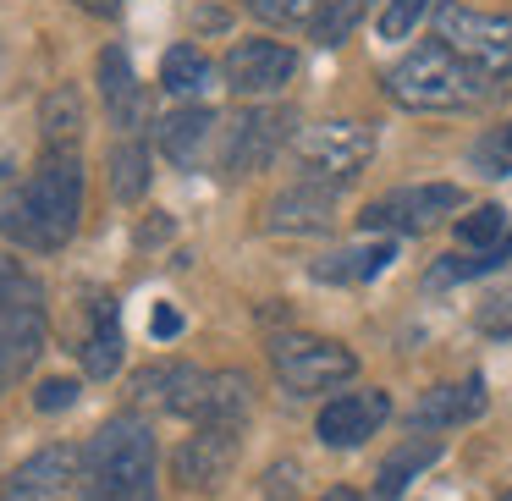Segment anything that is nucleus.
<instances>
[{
  "label": "nucleus",
  "mask_w": 512,
  "mask_h": 501,
  "mask_svg": "<svg viewBox=\"0 0 512 501\" xmlns=\"http://www.w3.org/2000/svg\"><path fill=\"white\" fill-rule=\"evenodd\" d=\"M78 446L56 441L45 446V452H34L28 463H17L12 474H6V485H0V501H61L72 490V479H78Z\"/></svg>",
  "instance_id": "ddd939ff"
},
{
  "label": "nucleus",
  "mask_w": 512,
  "mask_h": 501,
  "mask_svg": "<svg viewBox=\"0 0 512 501\" xmlns=\"http://www.w3.org/2000/svg\"><path fill=\"white\" fill-rule=\"evenodd\" d=\"M430 463H441V441L435 435H408L402 446H391L386 463H380V479H375V501H397L413 479H424Z\"/></svg>",
  "instance_id": "aec40b11"
},
{
  "label": "nucleus",
  "mask_w": 512,
  "mask_h": 501,
  "mask_svg": "<svg viewBox=\"0 0 512 501\" xmlns=\"http://www.w3.org/2000/svg\"><path fill=\"white\" fill-rule=\"evenodd\" d=\"M72 6H83V12H94V17H116L127 0H72Z\"/></svg>",
  "instance_id": "c9c22d12"
},
{
  "label": "nucleus",
  "mask_w": 512,
  "mask_h": 501,
  "mask_svg": "<svg viewBox=\"0 0 512 501\" xmlns=\"http://www.w3.org/2000/svg\"><path fill=\"white\" fill-rule=\"evenodd\" d=\"M221 72L237 100H270V94H281L298 78V56L287 45H276V39H243V45H232Z\"/></svg>",
  "instance_id": "9d476101"
},
{
  "label": "nucleus",
  "mask_w": 512,
  "mask_h": 501,
  "mask_svg": "<svg viewBox=\"0 0 512 501\" xmlns=\"http://www.w3.org/2000/svg\"><path fill=\"white\" fill-rule=\"evenodd\" d=\"M369 12V0H325L320 6V17H314V39H320V45H342L347 34H353L358 28V17Z\"/></svg>",
  "instance_id": "cd10ccee"
},
{
  "label": "nucleus",
  "mask_w": 512,
  "mask_h": 501,
  "mask_svg": "<svg viewBox=\"0 0 512 501\" xmlns=\"http://www.w3.org/2000/svg\"><path fill=\"white\" fill-rule=\"evenodd\" d=\"M204 391H210V375L182 364V358H166V364H149L133 375L138 408H160V413H177V419H193V424L204 413Z\"/></svg>",
  "instance_id": "9b49d317"
},
{
  "label": "nucleus",
  "mask_w": 512,
  "mask_h": 501,
  "mask_svg": "<svg viewBox=\"0 0 512 501\" xmlns=\"http://www.w3.org/2000/svg\"><path fill=\"white\" fill-rule=\"evenodd\" d=\"M336 226V188L325 182H292L265 204V232L276 237H309V232H331Z\"/></svg>",
  "instance_id": "4468645a"
},
{
  "label": "nucleus",
  "mask_w": 512,
  "mask_h": 501,
  "mask_svg": "<svg viewBox=\"0 0 512 501\" xmlns=\"http://www.w3.org/2000/svg\"><path fill=\"white\" fill-rule=\"evenodd\" d=\"M292 127L298 122H292L287 105H254V111H243L226 127V144H221L226 177H254V171H265L292 144Z\"/></svg>",
  "instance_id": "1a4fd4ad"
},
{
  "label": "nucleus",
  "mask_w": 512,
  "mask_h": 501,
  "mask_svg": "<svg viewBox=\"0 0 512 501\" xmlns=\"http://www.w3.org/2000/svg\"><path fill=\"white\" fill-rule=\"evenodd\" d=\"M237 468V430L221 424H199L171 457V474L182 490H221V479Z\"/></svg>",
  "instance_id": "f8f14e48"
},
{
  "label": "nucleus",
  "mask_w": 512,
  "mask_h": 501,
  "mask_svg": "<svg viewBox=\"0 0 512 501\" xmlns=\"http://www.w3.org/2000/svg\"><path fill=\"white\" fill-rule=\"evenodd\" d=\"M463 210V188L452 182H419V188H391L369 204L358 221L364 232H391V237H424L446 221V215Z\"/></svg>",
  "instance_id": "6e6552de"
},
{
  "label": "nucleus",
  "mask_w": 512,
  "mask_h": 501,
  "mask_svg": "<svg viewBox=\"0 0 512 501\" xmlns=\"http://www.w3.org/2000/svg\"><path fill=\"white\" fill-rule=\"evenodd\" d=\"M270 364H276V380L292 397H320V391H336L342 380L358 375V358L342 342H325V336H276Z\"/></svg>",
  "instance_id": "0eeeda50"
},
{
  "label": "nucleus",
  "mask_w": 512,
  "mask_h": 501,
  "mask_svg": "<svg viewBox=\"0 0 512 501\" xmlns=\"http://www.w3.org/2000/svg\"><path fill=\"white\" fill-rule=\"evenodd\" d=\"M177 331H182V314L171 309V303H160V309H155V336L166 342V336H177Z\"/></svg>",
  "instance_id": "f704fd0d"
},
{
  "label": "nucleus",
  "mask_w": 512,
  "mask_h": 501,
  "mask_svg": "<svg viewBox=\"0 0 512 501\" xmlns=\"http://www.w3.org/2000/svg\"><path fill=\"white\" fill-rule=\"evenodd\" d=\"M248 408H254V386H248V375H237V369H221V375H210V391H204L199 424L243 430V424H248Z\"/></svg>",
  "instance_id": "4be33fe9"
},
{
  "label": "nucleus",
  "mask_w": 512,
  "mask_h": 501,
  "mask_svg": "<svg viewBox=\"0 0 512 501\" xmlns=\"http://www.w3.org/2000/svg\"><path fill=\"white\" fill-rule=\"evenodd\" d=\"M501 501H512V490H507V496H501Z\"/></svg>",
  "instance_id": "4c0bfd02"
},
{
  "label": "nucleus",
  "mask_w": 512,
  "mask_h": 501,
  "mask_svg": "<svg viewBox=\"0 0 512 501\" xmlns=\"http://www.w3.org/2000/svg\"><path fill=\"white\" fill-rule=\"evenodd\" d=\"M391 259H397V243H391V237H380V243L369 237V243H353V248H336V254H325L320 265H314V276L342 287V281H369V276H380Z\"/></svg>",
  "instance_id": "412c9836"
},
{
  "label": "nucleus",
  "mask_w": 512,
  "mask_h": 501,
  "mask_svg": "<svg viewBox=\"0 0 512 501\" xmlns=\"http://www.w3.org/2000/svg\"><path fill=\"white\" fill-rule=\"evenodd\" d=\"M39 127H45V155H78V133H83V105L78 89H50L39 105Z\"/></svg>",
  "instance_id": "5701e85b"
},
{
  "label": "nucleus",
  "mask_w": 512,
  "mask_h": 501,
  "mask_svg": "<svg viewBox=\"0 0 512 501\" xmlns=\"http://www.w3.org/2000/svg\"><path fill=\"white\" fill-rule=\"evenodd\" d=\"M72 402H78V380H45V386L34 391L39 413H61V408H72Z\"/></svg>",
  "instance_id": "473e14b6"
},
{
  "label": "nucleus",
  "mask_w": 512,
  "mask_h": 501,
  "mask_svg": "<svg viewBox=\"0 0 512 501\" xmlns=\"http://www.w3.org/2000/svg\"><path fill=\"white\" fill-rule=\"evenodd\" d=\"M292 496H298V463L270 468V501H292Z\"/></svg>",
  "instance_id": "72a5a7b5"
},
{
  "label": "nucleus",
  "mask_w": 512,
  "mask_h": 501,
  "mask_svg": "<svg viewBox=\"0 0 512 501\" xmlns=\"http://www.w3.org/2000/svg\"><path fill=\"white\" fill-rule=\"evenodd\" d=\"M512 259V232L501 237L496 248H485V254H452L441 259V265L430 270V287H446V281H468V276H485V270H501Z\"/></svg>",
  "instance_id": "a878e982"
},
{
  "label": "nucleus",
  "mask_w": 512,
  "mask_h": 501,
  "mask_svg": "<svg viewBox=\"0 0 512 501\" xmlns=\"http://www.w3.org/2000/svg\"><path fill=\"white\" fill-rule=\"evenodd\" d=\"M457 237H463L468 254H485V248H496L501 237H507V210H501V204H479L474 215L457 221Z\"/></svg>",
  "instance_id": "bb28decb"
},
{
  "label": "nucleus",
  "mask_w": 512,
  "mask_h": 501,
  "mask_svg": "<svg viewBox=\"0 0 512 501\" xmlns=\"http://www.w3.org/2000/svg\"><path fill=\"white\" fill-rule=\"evenodd\" d=\"M83 221V166L78 155H45L28 182L12 193V204L0 210V232L12 243L34 248V254H56L72 243Z\"/></svg>",
  "instance_id": "f257e3e1"
},
{
  "label": "nucleus",
  "mask_w": 512,
  "mask_h": 501,
  "mask_svg": "<svg viewBox=\"0 0 512 501\" xmlns=\"http://www.w3.org/2000/svg\"><path fill=\"white\" fill-rule=\"evenodd\" d=\"M468 160H474V171H485V177H512V122L479 133L474 149H468Z\"/></svg>",
  "instance_id": "c85d7f7f"
},
{
  "label": "nucleus",
  "mask_w": 512,
  "mask_h": 501,
  "mask_svg": "<svg viewBox=\"0 0 512 501\" xmlns=\"http://www.w3.org/2000/svg\"><path fill=\"white\" fill-rule=\"evenodd\" d=\"M100 94H105V111H111L116 127H127V133L144 127L149 100H144V83L133 78V61H127L122 45L100 50Z\"/></svg>",
  "instance_id": "a211bd4d"
},
{
  "label": "nucleus",
  "mask_w": 512,
  "mask_h": 501,
  "mask_svg": "<svg viewBox=\"0 0 512 501\" xmlns=\"http://www.w3.org/2000/svg\"><path fill=\"white\" fill-rule=\"evenodd\" d=\"M380 89H386V100L402 105V111H474V105L496 100L501 83L485 78V72H474L463 56H452L441 39H430V45L408 50L397 67H386Z\"/></svg>",
  "instance_id": "7ed1b4c3"
},
{
  "label": "nucleus",
  "mask_w": 512,
  "mask_h": 501,
  "mask_svg": "<svg viewBox=\"0 0 512 501\" xmlns=\"http://www.w3.org/2000/svg\"><path fill=\"white\" fill-rule=\"evenodd\" d=\"M325 0H248V12L270 28H298V23H314Z\"/></svg>",
  "instance_id": "c756f323"
},
{
  "label": "nucleus",
  "mask_w": 512,
  "mask_h": 501,
  "mask_svg": "<svg viewBox=\"0 0 512 501\" xmlns=\"http://www.w3.org/2000/svg\"><path fill=\"white\" fill-rule=\"evenodd\" d=\"M210 138H215V111L210 105H177L171 116H160L155 127V144L171 166L182 171H199L204 155H210Z\"/></svg>",
  "instance_id": "f3484780"
},
{
  "label": "nucleus",
  "mask_w": 512,
  "mask_h": 501,
  "mask_svg": "<svg viewBox=\"0 0 512 501\" xmlns=\"http://www.w3.org/2000/svg\"><path fill=\"white\" fill-rule=\"evenodd\" d=\"M210 78H215L210 56L193 50V45H171L166 61H160V89L182 94V100H188V94H204V89H210Z\"/></svg>",
  "instance_id": "393cba45"
},
{
  "label": "nucleus",
  "mask_w": 512,
  "mask_h": 501,
  "mask_svg": "<svg viewBox=\"0 0 512 501\" xmlns=\"http://www.w3.org/2000/svg\"><path fill=\"white\" fill-rule=\"evenodd\" d=\"M111 193L122 204H138L149 193V144L127 133L122 144H111Z\"/></svg>",
  "instance_id": "b1692460"
},
{
  "label": "nucleus",
  "mask_w": 512,
  "mask_h": 501,
  "mask_svg": "<svg viewBox=\"0 0 512 501\" xmlns=\"http://www.w3.org/2000/svg\"><path fill=\"white\" fill-rule=\"evenodd\" d=\"M391 413V397L386 391H342V397H331L320 408V441L325 446H342V452H353V446H364L369 435L386 424Z\"/></svg>",
  "instance_id": "2eb2a0df"
},
{
  "label": "nucleus",
  "mask_w": 512,
  "mask_h": 501,
  "mask_svg": "<svg viewBox=\"0 0 512 501\" xmlns=\"http://www.w3.org/2000/svg\"><path fill=\"white\" fill-rule=\"evenodd\" d=\"M45 287L0 254V391H12L45 353Z\"/></svg>",
  "instance_id": "20e7f679"
},
{
  "label": "nucleus",
  "mask_w": 512,
  "mask_h": 501,
  "mask_svg": "<svg viewBox=\"0 0 512 501\" xmlns=\"http://www.w3.org/2000/svg\"><path fill=\"white\" fill-rule=\"evenodd\" d=\"M303 166V182H325V188H347L375 155V133L364 122H314L292 144Z\"/></svg>",
  "instance_id": "423d86ee"
},
{
  "label": "nucleus",
  "mask_w": 512,
  "mask_h": 501,
  "mask_svg": "<svg viewBox=\"0 0 512 501\" xmlns=\"http://www.w3.org/2000/svg\"><path fill=\"white\" fill-rule=\"evenodd\" d=\"M419 17H424V0H386V12H380V39H408Z\"/></svg>",
  "instance_id": "2f4dec72"
},
{
  "label": "nucleus",
  "mask_w": 512,
  "mask_h": 501,
  "mask_svg": "<svg viewBox=\"0 0 512 501\" xmlns=\"http://www.w3.org/2000/svg\"><path fill=\"white\" fill-rule=\"evenodd\" d=\"M320 501H364V496H358V490H347V485H336V490H325Z\"/></svg>",
  "instance_id": "e433bc0d"
},
{
  "label": "nucleus",
  "mask_w": 512,
  "mask_h": 501,
  "mask_svg": "<svg viewBox=\"0 0 512 501\" xmlns=\"http://www.w3.org/2000/svg\"><path fill=\"white\" fill-rule=\"evenodd\" d=\"M485 413V380H457V386H430L413 402V424L419 430H457V424Z\"/></svg>",
  "instance_id": "6ab92c4d"
},
{
  "label": "nucleus",
  "mask_w": 512,
  "mask_h": 501,
  "mask_svg": "<svg viewBox=\"0 0 512 501\" xmlns=\"http://www.w3.org/2000/svg\"><path fill=\"white\" fill-rule=\"evenodd\" d=\"M474 325L485 336H512V281L496 292H485V303L474 309Z\"/></svg>",
  "instance_id": "7c9ffc66"
},
{
  "label": "nucleus",
  "mask_w": 512,
  "mask_h": 501,
  "mask_svg": "<svg viewBox=\"0 0 512 501\" xmlns=\"http://www.w3.org/2000/svg\"><path fill=\"white\" fill-rule=\"evenodd\" d=\"M435 39L485 78H512V12H474L463 0H441Z\"/></svg>",
  "instance_id": "39448f33"
},
{
  "label": "nucleus",
  "mask_w": 512,
  "mask_h": 501,
  "mask_svg": "<svg viewBox=\"0 0 512 501\" xmlns=\"http://www.w3.org/2000/svg\"><path fill=\"white\" fill-rule=\"evenodd\" d=\"M78 358L94 380H111L122 369V309H116L111 292H89V303H83Z\"/></svg>",
  "instance_id": "dca6fc26"
},
{
  "label": "nucleus",
  "mask_w": 512,
  "mask_h": 501,
  "mask_svg": "<svg viewBox=\"0 0 512 501\" xmlns=\"http://www.w3.org/2000/svg\"><path fill=\"white\" fill-rule=\"evenodd\" d=\"M83 501H160V452L144 419L116 413L78 457Z\"/></svg>",
  "instance_id": "f03ea898"
}]
</instances>
